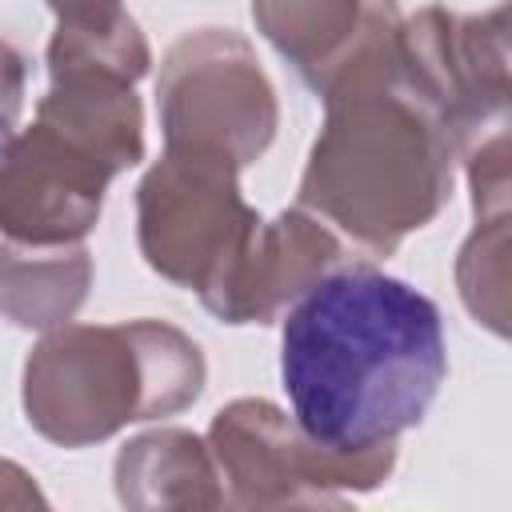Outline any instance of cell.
<instances>
[{"mask_svg": "<svg viewBox=\"0 0 512 512\" xmlns=\"http://www.w3.org/2000/svg\"><path fill=\"white\" fill-rule=\"evenodd\" d=\"M260 220L240 196V168L212 156L164 148L136 188L144 264L176 288L196 292L208 312L232 284Z\"/></svg>", "mask_w": 512, "mask_h": 512, "instance_id": "cell-4", "label": "cell"}, {"mask_svg": "<svg viewBox=\"0 0 512 512\" xmlns=\"http://www.w3.org/2000/svg\"><path fill=\"white\" fill-rule=\"evenodd\" d=\"M352 260L360 256L320 216L292 204L280 216L260 220L212 316L220 324H276L312 284Z\"/></svg>", "mask_w": 512, "mask_h": 512, "instance_id": "cell-9", "label": "cell"}, {"mask_svg": "<svg viewBox=\"0 0 512 512\" xmlns=\"http://www.w3.org/2000/svg\"><path fill=\"white\" fill-rule=\"evenodd\" d=\"M56 24H104L124 12L120 0H44Z\"/></svg>", "mask_w": 512, "mask_h": 512, "instance_id": "cell-16", "label": "cell"}, {"mask_svg": "<svg viewBox=\"0 0 512 512\" xmlns=\"http://www.w3.org/2000/svg\"><path fill=\"white\" fill-rule=\"evenodd\" d=\"M260 36L292 64V72L324 96V88L372 44L400 28L396 0H252Z\"/></svg>", "mask_w": 512, "mask_h": 512, "instance_id": "cell-10", "label": "cell"}, {"mask_svg": "<svg viewBox=\"0 0 512 512\" xmlns=\"http://www.w3.org/2000/svg\"><path fill=\"white\" fill-rule=\"evenodd\" d=\"M116 500L132 512L224 508L220 472L208 440L188 428H152L116 452Z\"/></svg>", "mask_w": 512, "mask_h": 512, "instance_id": "cell-11", "label": "cell"}, {"mask_svg": "<svg viewBox=\"0 0 512 512\" xmlns=\"http://www.w3.org/2000/svg\"><path fill=\"white\" fill-rule=\"evenodd\" d=\"M44 492L36 488V480L12 464V460H0V508H44Z\"/></svg>", "mask_w": 512, "mask_h": 512, "instance_id": "cell-15", "label": "cell"}, {"mask_svg": "<svg viewBox=\"0 0 512 512\" xmlns=\"http://www.w3.org/2000/svg\"><path fill=\"white\" fill-rule=\"evenodd\" d=\"M24 84H28V64L20 56L16 44H8L0 36V148L8 144V136L20 124V108H24Z\"/></svg>", "mask_w": 512, "mask_h": 512, "instance_id": "cell-14", "label": "cell"}, {"mask_svg": "<svg viewBox=\"0 0 512 512\" xmlns=\"http://www.w3.org/2000/svg\"><path fill=\"white\" fill-rule=\"evenodd\" d=\"M456 284L476 324L508 336V212L476 220L456 260Z\"/></svg>", "mask_w": 512, "mask_h": 512, "instance_id": "cell-13", "label": "cell"}, {"mask_svg": "<svg viewBox=\"0 0 512 512\" xmlns=\"http://www.w3.org/2000/svg\"><path fill=\"white\" fill-rule=\"evenodd\" d=\"M208 364L200 344L168 320L60 324L24 360V416L60 444L88 448L120 428L192 408Z\"/></svg>", "mask_w": 512, "mask_h": 512, "instance_id": "cell-3", "label": "cell"}, {"mask_svg": "<svg viewBox=\"0 0 512 512\" xmlns=\"http://www.w3.org/2000/svg\"><path fill=\"white\" fill-rule=\"evenodd\" d=\"M92 288V256L84 244H0V316L28 332L68 324Z\"/></svg>", "mask_w": 512, "mask_h": 512, "instance_id": "cell-12", "label": "cell"}, {"mask_svg": "<svg viewBox=\"0 0 512 512\" xmlns=\"http://www.w3.org/2000/svg\"><path fill=\"white\" fill-rule=\"evenodd\" d=\"M280 320L292 420L320 448L400 440L428 416L448 376L440 308L372 260L328 272Z\"/></svg>", "mask_w": 512, "mask_h": 512, "instance_id": "cell-1", "label": "cell"}, {"mask_svg": "<svg viewBox=\"0 0 512 512\" xmlns=\"http://www.w3.org/2000/svg\"><path fill=\"white\" fill-rule=\"evenodd\" d=\"M396 32L324 88V124L296 188V204L360 260H388L444 212L460 156L444 120L404 80Z\"/></svg>", "mask_w": 512, "mask_h": 512, "instance_id": "cell-2", "label": "cell"}, {"mask_svg": "<svg viewBox=\"0 0 512 512\" xmlns=\"http://www.w3.org/2000/svg\"><path fill=\"white\" fill-rule=\"evenodd\" d=\"M208 448L220 472L224 508H340L344 492H372L396 468V440L332 452L320 448L284 408L240 396L212 416Z\"/></svg>", "mask_w": 512, "mask_h": 512, "instance_id": "cell-5", "label": "cell"}, {"mask_svg": "<svg viewBox=\"0 0 512 512\" xmlns=\"http://www.w3.org/2000/svg\"><path fill=\"white\" fill-rule=\"evenodd\" d=\"M508 4L488 12L420 8L400 20L396 60L404 80L444 120L456 152L464 156L492 132H508L512 104V44Z\"/></svg>", "mask_w": 512, "mask_h": 512, "instance_id": "cell-7", "label": "cell"}, {"mask_svg": "<svg viewBox=\"0 0 512 512\" xmlns=\"http://www.w3.org/2000/svg\"><path fill=\"white\" fill-rule=\"evenodd\" d=\"M156 112L164 148L256 164L280 124V104L256 48L232 28L184 32L160 60Z\"/></svg>", "mask_w": 512, "mask_h": 512, "instance_id": "cell-6", "label": "cell"}, {"mask_svg": "<svg viewBox=\"0 0 512 512\" xmlns=\"http://www.w3.org/2000/svg\"><path fill=\"white\" fill-rule=\"evenodd\" d=\"M120 172L76 132L32 116L0 148V232L16 244H80Z\"/></svg>", "mask_w": 512, "mask_h": 512, "instance_id": "cell-8", "label": "cell"}]
</instances>
